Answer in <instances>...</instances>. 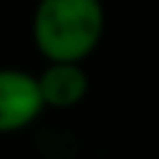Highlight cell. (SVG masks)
<instances>
[{
  "label": "cell",
  "instance_id": "1",
  "mask_svg": "<svg viewBox=\"0 0 159 159\" xmlns=\"http://www.w3.org/2000/svg\"><path fill=\"white\" fill-rule=\"evenodd\" d=\"M106 29L101 0H37L32 40L45 61L82 64L98 48Z\"/></svg>",
  "mask_w": 159,
  "mask_h": 159
},
{
  "label": "cell",
  "instance_id": "2",
  "mask_svg": "<svg viewBox=\"0 0 159 159\" xmlns=\"http://www.w3.org/2000/svg\"><path fill=\"white\" fill-rule=\"evenodd\" d=\"M37 77L19 66H0V135L27 130L43 114Z\"/></svg>",
  "mask_w": 159,
  "mask_h": 159
},
{
  "label": "cell",
  "instance_id": "3",
  "mask_svg": "<svg viewBox=\"0 0 159 159\" xmlns=\"http://www.w3.org/2000/svg\"><path fill=\"white\" fill-rule=\"evenodd\" d=\"M34 77L45 109H74L85 101L90 90L88 72L82 69V64L74 61H48L45 69Z\"/></svg>",
  "mask_w": 159,
  "mask_h": 159
}]
</instances>
